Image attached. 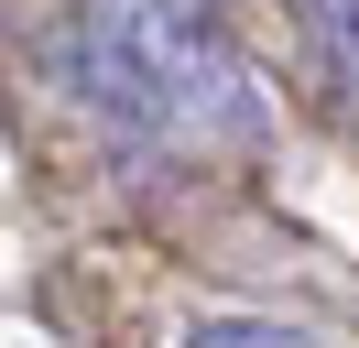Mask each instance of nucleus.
I'll return each mask as SVG.
<instances>
[{
  "label": "nucleus",
  "instance_id": "f03ea898",
  "mask_svg": "<svg viewBox=\"0 0 359 348\" xmlns=\"http://www.w3.org/2000/svg\"><path fill=\"white\" fill-rule=\"evenodd\" d=\"M175 348H316L305 326H283V316H196Z\"/></svg>",
  "mask_w": 359,
  "mask_h": 348
},
{
  "label": "nucleus",
  "instance_id": "f257e3e1",
  "mask_svg": "<svg viewBox=\"0 0 359 348\" xmlns=\"http://www.w3.org/2000/svg\"><path fill=\"white\" fill-rule=\"evenodd\" d=\"M88 33L163 98V120H196L218 142H262V87H250L218 0H98Z\"/></svg>",
  "mask_w": 359,
  "mask_h": 348
}]
</instances>
